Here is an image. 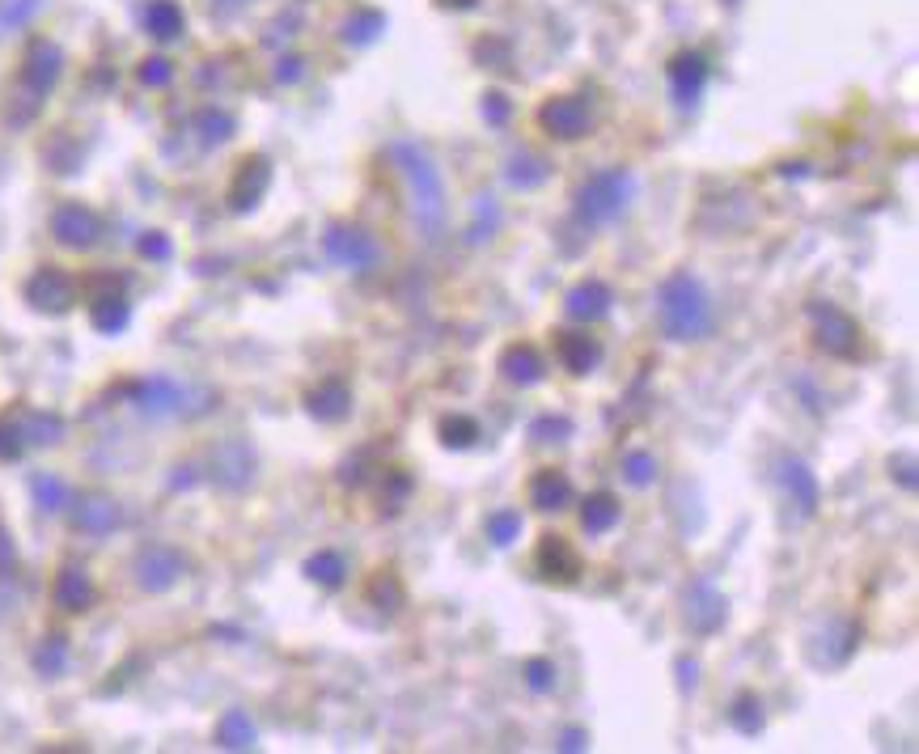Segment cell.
<instances>
[{"instance_id": "2e32d148", "label": "cell", "mask_w": 919, "mask_h": 754, "mask_svg": "<svg viewBox=\"0 0 919 754\" xmlns=\"http://www.w3.org/2000/svg\"><path fill=\"white\" fill-rule=\"evenodd\" d=\"M538 119H543V128L560 140H576V136L589 132V111H585L581 98H551L543 111H538Z\"/></svg>"}, {"instance_id": "5bb4252c", "label": "cell", "mask_w": 919, "mask_h": 754, "mask_svg": "<svg viewBox=\"0 0 919 754\" xmlns=\"http://www.w3.org/2000/svg\"><path fill=\"white\" fill-rule=\"evenodd\" d=\"M729 615V606H725V594H720L716 585L708 581H695L687 589V623H691V632H716L720 623H725Z\"/></svg>"}, {"instance_id": "277c9868", "label": "cell", "mask_w": 919, "mask_h": 754, "mask_svg": "<svg viewBox=\"0 0 919 754\" xmlns=\"http://www.w3.org/2000/svg\"><path fill=\"white\" fill-rule=\"evenodd\" d=\"M322 250H327V259H335L339 267H348V272H373L377 259H382L377 238L360 225H331L322 233Z\"/></svg>"}, {"instance_id": "ac0fdd59", "label": "cell", "mask_w": 919, "mask_h": 754, "mask_svg": "<svg viewBox=\"0 0 919 754\" xmlns=\"http://www.w3.org/2000/svg\"><path fill=\"white\" fill-rule=\"evenodd\" d=\"M305 411H310L314 420H322V424L348 420V411H352V390L331 377V382H322V386H314L310 394H305Z\"/></svg>"}, {"instance_id": "bcb514c9", "label": "cell", "mask_w": 919, "mask_h": 754, "mask_svg": "<svg viewBox=\"0 0 919 754\" xmlns=\"http://www.w3.org/2000/svg\"><path fill=\"white\" fill-rule=\"evenodd\" d=\"M34 9H39V0H9V5L0 9V22H5V26H17V22H26Z\"/></svg>"}, {"instance_id": "e0dca14e", "label": "cell", "mask_w": 919, "mask_h": 754, "mask_svg": "<svg viewBox=\"0 0 919 754\" xmlns=\"http://www.w3.org/2000/svg\"><path fill=\"white\" fill-rule=\"evenodd\" d=\"M51 598H56V606H60V610H72V615H81V610L94 606L98 589H94V581H89V572H85V568L68 564V568H60L56 585H51Z\"/></svg>"}, {"instance_id": "f6af8a7d", "label": "cell", "mask_w": 919, "mask_h": 754, "mask_svg": "<svg viewBox=\"0 0 919 754\" xmlns=\"http://www.w3.org/2000/svg\"><path fill=\"white\" fill-rule=\"evenodd\" d=\"M26 450V441H22V428L17 424H0V458L5 462H13L17 454Z\"/></svg>"}, {"instance_id": "9a60e30c", "label": "cell", "mask_w": 919, "mask_h": 754, "mask_svg": "<svg viewBox=\"0 0 919 754\" xmlns=\"http://www.w3.org/2000/svg\"><path fill=\"white\" fill-rule=\"evenodd\" d=\"M780 483H784V492H788L792 505L801 509V517H814V513H818L822 483H818V475L809 471L801 458H784V462H780Z\"/></svg>"}, {"instance_id": "ffe728a7", "label": "cell", "mask_w": 919, "mask_h": 754, "mask_svg": "<svg viewBox=\"0 0 919 754\" xmlns=\"http://www.w3.org/2000/svg\"><path fill=\"white\" fill-rule=\"evenodd\" d=\"M530 505L543 509V513H560L572 505V479L555 466H543L534 479H530Z\"/></svg>"}, {"instance_id": "f1b7e54d", "label": "cell", "mask_w": 919, "mask_h": 754, "mask_svg": "<svg viewBox=\"0 0 919 754\" xmlns=\"http://www.w3.org/2000/svg\"><path fill=\"white\" fill-rule=\"evenodd\" d=\"M305 577L322 589H339L348 581V564H344V555H335V551H318L305 560Z\"/></svg>"}, {"instance_id": "e575fe53", "label": "cell", "mask_w": 919, "mask_h": 754, "mask_svg": "<svg viewBox=\"0 0 919 754\" xmlns=\"http://www.w3.org/2000/svg\"><path fill=\"white\" fill-rule=\"evenodd\" d=\"M500 221H504L500 204L492 200V195H479V200H475V221H471V242H488V238H496Z\"/></svg>"}, {"instance_id": "d4e9b609", "label": "cell", "mask_w": 919, "mask_h": 754, "mask_svg": "<svg viewBox=\"0 0 919 754\" xmlns=\"http://www.w3.org/2000/svg\"><path fill=\"white\" fill-rule=\"evenodd\" d=\"M619 517H623V505L610 492H593L585 496V505H581V526L589 534H610L619 526Z\"/></svg>"}, {"instance_id": "74e56055", "label": "cell", "mask_w": 919, "mask_h": 754, "mask_svg": "<svg viewBox=\"0 0 919 754\" xmlns=\"http://www.w3.org/2000/svg\"><path fill=\"white\" fill-rule=\"evenodd\" d=\"M195 128H200L204 145H225V140L233 136V115H225V111H216V106H208V111H200V119H195Z\"/></svg>"}, {"instance_id": "d6a6232c", "label": "cell", "mask_w": 919, "mask_h": 754, "mask_svg": "<svg viewBox=\"0 0 919 754\" xmlns=\"http://www.w3.org/2000/svg\"><path fill=\"white\" fill-rule=\"evenodd\" d=\"M34 670H39L43 678H60L68 670V640L64 636H47L39 649H34Z\"/></svg>"}, {"instance_id": "f907efd6", "label": "cell", "mask_w": 919, "mask_h": 754, "mask_svg": "<svg viewBox=\"0 0 919 754\" xmlns=\"http://www.w3.org/2000/svg\"><path fill=\"white\" fill-rule=\"evenodd\" d=\"M890 475H898V483H903V488H915V462H911V458H894V462H890Z\"/></svg>"}, {"instance_id": "ee69618b", "label": "cell", "mask_w": 919, "mask_h": 754, "mask_svg": "<svg viewBox=\"0 0 919 754\" xmlns=\"http://www.w3.org/2000/svg\"><path fill=\"white\" fill-rule=\"evenodd\" d=\"M411 496V479L399 475V471H386V488H382V500L390 509H403V500Z\"/></svg>"}, {"instance_id": "9c48e42d", "label": "cell", "mask_w": 919, "mask_h": 754, "mask_svg": "<svg viewBox=\"0 0 919 754\" xmlns=\"http://www.w3.org/2000/svg\"><path fill=\"white\" fill-rule=\"evenodd\" d=\"M212 479L225 492H246L255 483V450L246 441H225L212 450Z\"/></svg>"}, {"instance_id": "7bdbcfd3", "label": "cell", "mask_w": 919, "mask_h": 754, "mask_svg": "<svg viewBox=\"0 0 919 754\" xmlns=\"http://www.w3.org/2000/svg\"><path fill=\"white\" fill-rule=\"evenodd\" d=\"M140 81L149 85V89H161V85H170V81H174V64H170V60H161V56L144 60V64H140Z\"/></svg>"}, {"instance_id": "30bf717a", "label": "cell", "mask_w": 919, "mask_h": 754, "mask_svg": "<svg viewBox=\"0 0 919 754\" xmlns=\"http://www.w3.org/2000/svg\"><path fill=\"white\" fill-rule=\"evenodd\" d=\"M51 233H56V242L68 250H89L102 238V221H98V212L85 208V204H60L56 217H51Z\"/></svg>"}, {"instance_id": "8992f818", "label": "cell", "mask_w": 919, "mask_h": 754, "mask_svg": "<svg viewBox=\"0 0 919 754\" xmlns=\"http://www.w3.org/2000/svg\"><path fill=\"white\" fill-rule=\"evenodd\" d=\"M26 301L39 314H68L72 301H77V280L68 272H60V267H39V272L26 280Z\"/></svg>"}, {"instance_id": "f546056e", "label": "cell", "mask_w": 919, "mask_h": 754, "mask_svg": "<svg viewBox=\"0 0 919 754\" xmlns=\"http://www.w3.org/2000/svg\"><path fill=\"white\" fill-rule=\"evenodd\" d=\"M22 428V441L26 445H56L64 437V420L56 416V411H30V416L17 424Z\"/></svg>"}, {"instance_id": "7c38bea8", "label": "cell", "mask_w": 919, "mask_h": 754, "mask_svg": "<svg viewBox=\"0 0 919 754\" xmlns=\"http://www.w3.org/2000/svg\"><path fill=\"white\" fill-rule=\"evenodd\" d=\"M119 522H123V513H119V505L111 496H81L77 505H72V526H77L81 534H89V538H106V534H115L119 530Z\"/></svg>"}, {"instance_id": "f35d334b", "label": "cell", "mask_w": 919, "mask_h": 754, "mask_svg": "<svg viewBox=\"0 0 919 754\" xmlns=\"http://www.w3.org/2000/svg\"><path fill=\"white\" fill-rule=\"evenodd\" d=\"M623 475L632 488H653L657 483V458L648 454V450H636V454H627L623 458Z\"/></svg>"}, {"instance_id": "db71d44e", "label": "cell", "mask_w": 919, "mask_h": 754, "mask_svg": "<svg viewBox=\"0 0 919 754\" xmlns=\"http://www.w3.org/2000/svg\"><path fill=\"white\" fill-rule=\"evenodd\" d=\"M276 77H280V81H297V77H301V68H297V60H280V68H276Z\"/></svg>"}, {"instance_id": "4dcf8cb0", "label": "cell", "mask_w": 919, "mask_h": 754, "mask_svg": "<svg viewBox=\"0 0 919 754\" xmlns=\"http://www.w3.org/2000/svg\"><path fill=\"white\" fill-rule=\"evenodd\" d=\"M30 496H34V505H39L43 513H64L68 509V483L60 475H34L30 479Z\"/></svg>"}, {"instance_id": "7a4b0ae2", "label": "cell", "mask_w": 919, "mask_h": 754, "mask_svg": "<svg viewBox=\"0 0 919 754\" xmlns=\"http://www.w3.org/2000/svg\"><path fill=\"white\" fill-rule=\"evenodd\" d=\"M394 161H399V170L407 174V187H411V204H416V217L424 225H437L445 217V178H441V166L432 161L420 145H394Z\"/></svg>"}, {"instance_id": "ab89813d", "label": "cell", "mask_w": 919, "mask_h": 754, "mask_svg": "<svg viewBox=\"0 0 919 754\" xmlns=\"http://www.w3.org/2000/svg\"><path fill=\"white\" fill-rule=\"evenodd\" d=\"M526 687H530L534 695L555 691V661H547V657L526 661Z\"/></svg>"}, {"instance_id": "836d02e7", "label": "cell", "mask_w": 919, "mask_h": 754, "mask_svg": "<svg viewBox=\"0 0 919 754\" xmlns=\"http://www.w3.org/2000/svg\"><path fill=\"white\" fill-rule=\"evenodd\" d=\"M479 437V424L471 416H445L441 420V445L445 450H471Z\"/></svg>"}, {"instance_id": "c3c4849f", "label": "cell", "mask_w": 919, "mask_h": 754, "mask_svg": "<svg viewBox=\"0 0 919 754\" xmlns=\"http://www.w3.org/2000/svg\"><path fill=\"white\" fill-rule=\"evenodd\" d=\"M17 568V547H13V534L0 526V577H9V572Z\"/></svg>"}, {"instance_id": "f5cc1de1", "label": "cell", "mask_w": 919, "mask_h": 754, "mask_svg": "<svg viewBox=\"0 0 919 754\" xmlns=\"http://www.w3.org/2000/svg\"><path fill=\"white\" fill-rule=\"evenodd\" d=\"M585 746H589L585 729H568V733H564V742H560V750H585Z\"/></svg>"}, {"instance_id": "b9f144b4", "label": "cell", "mask_w": 919, "mask_h": 754, "mask_svg": "<svg viewBox=\"0 0 919 754\" xmlns=\"http://www.w3.org/2000/svg\"><path fill=\"white\" fill-rule=\"evenodd\" d=\"M530 433H534L538 441H568V437H572V420H564V416H543V420H534Z\"/></svg>"}, {"instance_id": "3957f363", "label": "cell", "mask_w": 919, "mask_h": 754, "mask_svg": "<svg viewBox=\"0 0 919 754\" xmlns=\"http://www.w3.org/2000/svg\"><path fill=\"white\" fill-rule=\"evenodd\" d=\"M632 174L627 170H602V174H593L589 183L581 187V195H576V217H581L585 225H606V221H615L627 212V204H632Z\"/></svg>"}, {"instance_id": "60d3db41", "label": "cell", "mask_w": 919, "mask_h": 754, "mask_svg": "<svg viewBox=\"0 0 919 754\" xmlns=\"http://www.w3.org/2000/svg\"><path fill=\"white\" fill-rule=\"evenodd\" d=\"M136 250H140V255L149 259V263H166V259L174 255V242H170V233L149 229V233H144V238L136 242Z\"/></svg>"}, {"instance_id": "4fadbf2b", "label": "cell", "mask_w": 919, "mask_h": 754, "mask_svg": "<svg viewBox=\"0 0 919 754\" xmlns=\"http://www.w3.org/2000/svg\"><path fill=\"white\" fill-rule=\"evenodd\" d=\"M183 399H187V390L166 373L144 377V382L136 386V407L144 411V416H157V420L161 416H178V411H183Z\"/></svg>"}, {"instance_id": "8fae6325", "label": "cell", "mask_w": 919, "mask_h": 754, "mask_svg": "<svg viewBox=\"0 0 919 754\" xmlns=\"http://www.w3.org/2000/svg\"><path fill=\"white\" fill-rule=\"evenodd\" d=\"M272 187V166H267V157H246L238 174H233V187H229V208L233 212H250L259 208V200Z\"/></svg>"}, {"instance_id": "603a6c76", "label": "cell", "mask_w": 919, "mask_h": 754, "mask_svg": "<svg viewBox=\"0 0 919 754\" xmlns=\"http://www.w3.org/2000/svg\"><path fill=\"white\" fill-rule=\"evenodd\" d=\"M500 373L509 377L513 386H538L547 377L543 369V356H538L530 344H509L500 352Z\"/></svg>"}, {"instance_id": "52a82bcc", "label": "cell", "mask_w": 919, "mask_h": 754, "mask_svg": "<svg viewBox=\"0 0 919 754\" xmlns=\"http://www.w3.org/2000/svg\"><path fill=\"white\" fill-rule=\"evenodd\" d=\"M534 568L543 572V581L551 585H576L581 581V551H576L564 534H543L534 551Z\"/></svg>"}, {"instance_id": "6da1fadb", "label": "cell", "mask_w": 919, "mask_h": 754, "mask_svg": "<svg viewBox=\"0 0 919 754\" xmlns=\"http://www.w3.org/2000/svg\"><path fill=\"white\" fill-rule=\"evenodd\" d=\"M657 322L661 331L678 339V344H691V339H708L712 331V301L704 293L691 272H674L661 284L657 293Z\"/></svg>"}, {"instance_id": "8d00e7d4", "label": "cell", "mask_w": 919, "mask_h": 754, "mask_svg": "<svg viewBox=\"0 0 919 754\" xmlns=\"http://www.w3.org/2000/svg\"><path fill=\"white\" fill-rule=\"evenodd\" d=\"M488 538L496 547H513L517 538H521V513L517 509H496L488 517Z\"/></svg>"}, {"instance_id": "484cf974", "label": "cell", "mask_w": 919, "mask_h": 754, "mask_svg": "<svg viewBox=\"0 0 919 754\" xmlns=\"http://www.w3.org/2000/svg\"><path fill=\"white\" fill-rule=\"evenodd\" d=\"M89 318H94V327L102 335H119L132 322V305H128V297H123V293H102V297H94V310H89Z\"/></svg>"}, {"instance_id": "681fc988", "label": "cell", "mask_w": 919, "mask_h": 754, "mask_svg": "<svg viewBox=\"0 0 919 754\" xmlns=\"http://www.w3.org/2000/svg\"><path fill=\"white\" fill-rule=\"evenodd\" d=\"M678 687L695 691L699 687V661L695 657H678Z\"/></svg>"}, {"instance_id": "83f0119b", "label": "cell", "mask_w": 919, "mask_h": 754, "mask_svg": "<svg viewBox=\"0 0 919 754\" xmlns=\"http://www.w3.org/2000/svg\"><path fill=\"white\" fill-rule=\"evenodd\" d=\"M144 26H149L153 39H178L183 34V9L174 5V0H153L149 9H144Z\"/></svg>"}, {"instance_id": "7dc6e473", "label": "cell", "mask_w": 919, "mask_h": 754, "mask_svg": "<svg viewBox=\"0 0 919 754\" xmlns=\"http://www.w3.org/2000/svg\"><path fill=\"white\" fill-rule=\"evenodd\" d=\"M483 119L496 123V128H500V123H509V98H504V94H488V102H483Z\"/></svg>"}, {"instance_id": "816d5d0a", "label": "cell", "mask_w": 919, "mask_h": 754, "mask_svg": "<svg viewBox=\"0 0 919 754\" xmlns=\"http://www.w3.org/2000/svg\"><path fill=\"white\" fill-rule=\"evenodd\" d=\"M373 26H377V17H365V22H356V26H348V39H356V43H365V39H373Z\"/></svg>"}, {"instance_id": "4316f807", "label": "cell", "mask_w": 919, "mask_h": 754, "mask_svg": "<svg viewBox=\"0 0 919 754\" xmlns=\"http://www.w3.org/2000/svg\"><path fill=\"white\" fill-rule=\"evenodd\" d=\"M670 77H674V94L678 102H695L699 98V89H704V77H708V68L699 56H678L674 68H670Z\"/></svg>"}, {"instance_id": "cb8c5ba5", "label": "cell", "mask_w": 919, "mask_h": 754, "mask_svg": "<svg viewBox=\"0 0 919 754\" xmlns=\"http://www.w3.org/2000/svg\"><path fill=\"white\" fill-rule=\"evenodd\" d=\"M255 742H259V729L242 708H233L216 721V746L221 750H255Z\"/></svg>"}, {"instance_id": "d590c367", "label": "cell", "mask_w": 919, "mask_h": 754, "mask_svg": "<svg viewBox=\"0 0 919 754\" xmlns=\"http://www.w3.org/2000/svg\"><path fill=\"white\" fill-rule=\"evenodd\" d=\"M509 183L521 187V191L543 187V183H547V166H543V161H538L534 153H521V157H513V166H509Z\"/></svg>"}, {"instance_id": "1f68e13d", "label": "cell", "mask_w": 919, "mask_h": 754, "mask_svg": "<svg viewBox=\"0 0 919 754\" xmlns=\"http://www.w3.org/2000/svg\"><path fill=\"white\" fill-rule=\"evenodd\" d=\"M729 721H733V729H742V733H759L763 725H767V712H763V699L754 695V691H742L733 699V708H729Z\"/></svg>"}, {"instance_id": "5b68a950", "label": "cell", "mask_w": 919, "mask_h": 754, "mask_svg": "<svg viewBox=\"0 0 919 754\" xmlns=\"http://www.w3.org/2000/svg\"><path fill=\"white\" fill-rule=\"evenodd\" d=\"M809 318H814V331H818V348H826L831 356H843V361L860 356V322L848 310H839L831 301L826 305L818 301V305H809Z\"/></svg>"}, {"instance_id": "ba28073f", "label": "cell", "mask_w": 919, "mask_h": 754, "mask_svg": "<svg viewBox=\"0 0 919 754\" xmlns=\"http://www.w3.org/2000/svg\"><path fill=\"white\" fill-rule=\"evenodd\" d=\"M183 572H187V560L174 547H149V551L136 555V585L149 589V594H166V589H174L178 581H183Z\"/></svg>"}, {"instance_id": "d6986e66", "label": "cell", "mask_w": 919, "mask_h": 754, "mask_svg": "<svg viewBox=\"0 0 919 754\" xmlns=\"http://www.w3.org/2000/svg\"><path fill=\"white\" fill-rule=\"evenodd\" d=\"M60 68H64V56L56 43H34L26 56V68H22V81L30 85V94H47L60 81Z\"/></svg>"}, {"instance_id": "7402d4cb", "label": "cell", "mask_w": 919, "mask_h": 754, "mask_svg": "<svg viewBox=\"0 0 919 754\" xmlns=\"http://www.w3.org/2000/svg\"><path fill=\"white\" fill-rule=\"evenodd\" d=\"M555 352H560L564 369H572V373H593V369H598V361H602V344L589 331H560V339H555Z\"/></svg>"}, {"instance_id": "44dd1931", "label": "cell", "mask_w": 919, "mask_h": 754, "mask_svg": "<svg viewBox=\"0 0 919 754\" xmlns=\"http://www.w3.org/2000/svg\"><path fill=\"white\" fill-rule=\"evenodd\" d=\"M610 301H615V297H610V289H606L602 280H581L576 289H568L564 310L576 322H598V318L610 314Z\"/></svg>"}]
</instances>
